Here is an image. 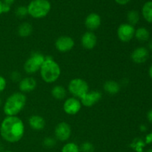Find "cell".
<instances>
[{
  "label": "cell",
  "mask_w": 152,
  "mask_h": 152,
  "mask_svg": "<svg viewBox=\"0 0 152 152\" xmlns=\"http://www.w3.org/2000/svg\"><path fill=\"white\" fill-rule=\"evenodd\" d=\"M147 118H148V121L152 123V110H150L148 112V114H147Z\"/></svg>",
  "instance_id": "33"
},
{
  "label": "cell",
  "mask_w": 152,
  "mask_h": 152,
  "mask_svg": "<svg viewBox=\"0 0 152 152\" xmlns=\"http://www.w3.org/2000/svg\"><path fill=\"white\" fill-rule=\"evenodd\" d=\"M146 144L140 138H136L130 144V147L136 152H143V148Z\"/></svg>",
  "instance_id": "22"
},
{
  "label": "cell",
  "mask_w": 152,
  "mask_h": 152,
  "mask_svg": "<svg viewBox=\"0 0 152 152\" xmlns=\"http://www.w3.org/2000/svg\"><path fill=\"white\" fill-rule=\"evenodd\" d=\"M103 88L107 94L110 95H115L120 91V86L114 80H108L103 85Z\"/></svg>",
  "instance_id": "17"
},
{
  "label": "cell",
  "mask_w": 152,
  "mask_h": 152,
  "mask_svg": "<svg viewBox=\"0 0 152 152\" xmlns=\"http://www.w3.org/2000/svg\"><path fill=\"white\" fill-rule=\"evenodd\" d=\"M68 89L74 97L81 99L89 91V86L86 80L75 78L69 82Z\"/></svg>",
  "instance_id": "5"
},
{
  "label": "cell",
  "mask_w": 152,
  "mask_h": 152,
  "mask_svg": "<svg viewBox=\"0 0 152 152\" xmlns=\"http://www.w3.org/2000/svg\"><path fill=\"white\" fill-rule=\"evenodd\" d=\"M80 151L82 152H94V146L90 142H85L81 145L80 148Z\"/></svg>",
  "instance_id": "26"
},
{
  "label": "cell",
  "mask_w": 152,
  "mask_h": 152,
  "mask_svg": "<svg viewBox=\"0 0 152 152\" xmlns=\"http://www.w3.org/2000/svg\"><path fill=\"white\" fill-rule=\"evenodd\" d=\"M128 23L132 25H135L140 20V15L137 10H130L127 13Z\"/></svg>",
  "instance_id": "23"
},
{
  "label": "cell",
  "mask_w": 152,
  "mask_h": 152,
  "mask_svg": "<svg viewBox=\"0 0 152 152\" xmlns=\"http://www.w3.org/2000/svg\"><path fill=\"white\" fill-rule=\"evenodd\" d=\"M10 10V5H8V4H6L4 3H3V13H8Z\"/></svg>",
  "instance_id": "31"
},
{
  "label": "cell",
  "mask_w": 152,
  "mask_h": 152,
  "mask_svg": "<svg viewBox=\"0 0 152 152\" xmlns=\"http://www.w3.org/2000/svg\"><path fill=\"white\" fill-rule=\"evenodd\" d=\"M148 47H149V48L152 50V39L151 40L149 41V42H148Z\"/></svg>",
  "instance_id": "37"
},
{
  "label": "cell",
  "mask_w": 152,
  "mask_h": 152,
  "mask_svg": "<svg viewBox=\"0 0 152 152\" xmlns=\"http://www.w3.org/2000/svg\"><path fill=\"white\" fill-rule=\"evenodd\" d=\"M61 152H80V147L74 142H68L63 145Z\"/></svg>",
  "instance_id": "24"
},
{
  "label": "cell",
  "mask_w": 152,
  "mask_h": 152,
  "mask_svg": "<svg viewBox=\"0 0 152 152\" xmlns=\"http://www.w3.org/2000/svg\"><path fill=\"white\" fill-rule=\"evenodd\" d=\"M134 37L140 42H143L148 41L150 37V34L145 28H139L135 31Z\"/></svg>",
  "instance_id": "21"
},
{
  "label": "cell",
  "mask_w": 152,
  "mask_h": 152,
  "mask_svg": "<svg viewBox=\"0 0 152 152\" xmlns=\"http://www.w3.org/2000/svg\"><path fill=\"white\" fill-rule=\"evenodd\" d=\"M142 13L144 19L152 23V1H147L144 4L142 9Z\"/></svg>",
  "instance_id": "20"
},
{
  "label": "cell",
  "mask_w": 152,
  "mask_h": 152,
  "mask_svg": "<svg viewBox=\"0 0 152 152\" xmlns=\"http://www.w3.org/2000/svg\"><path fill=\"white\" fill-rule=\"evenodd\" d=\"M25 134V125L17 116H6L0 125V135L4 141L15 143L21 140Z\"/></svg>",
  "instance_id": "1"
},
{
  "label": "cell",
  "mask_w": 152,
  "mask_h": 152,
  "mask_svg": "<svg viewBox=\"0 0 152 152\" xmlns=\"http://www.w3.org/2000/svg\"><path fill=\"white\" fill-rule=\"evenodd\" d=\"M7 86V81L3 76L0 75V93L4 91Z\"/></svg>",
  "instance_id": "29"
},
{
  "label": "cell",
  "mask_w": 152,
  "mask_h": 152,
  "mask_svg": "<svg viewBox=\"0 0 152 152\" xmlns=\"http://www.w3.org/2000/svg\"><path fill=\"white\" fill-rule=\"evenodd\" d=\"M82 108V103L80 100L75 97L68 98L64 102L63 110L65 114L68 115H76L80 112Z\"/></svg>",
  "instance_id": "9"
},
{
  "label": "cell",
  "mask_w": 152,
  "mask_h": 152,
  "mask_svg": "<svg viewBox=\"0 0 152 152\" xmlns=\"http://www.w3.org/2000/svg\"><path fill=\"white\" fill-rule=\"evenodd\" d=\"M55 47L59 52L66 53L72 50L74 47V40L68 36H61L56 39Z\"/></svg>",
  "instance_id": "10"
},
{
  "label": "cell",
  "mask_w": 152,
  "mask_h": 152,
  "mask_svg": "<svg viewBox=\"0 0 152 152\" xmlns=\"http://www.w3.org/2000/svg\"><path fill=\"white\" fill-rule=\"evenodd\" d=\"M54 134L56 139L61 142L67 141L71 135V128L66 122H61L56 125L54 130Z\"/></svg>",
  "instance_id": "8"
},
{
  "label": "cell",
  "mask_w": 152,
  "mask_h": 152,
  "mask_svg": "<svg viewBox=\"0 0 152 152\" xmlns=\"http://www.w3.org/2000/svg\"><path fill=\"white\" fill-rule=\"evenodd\" d=\"M102 97V93L98 91H88L83 98L81 99L80 102H81L82 105L84 106L88 107V108H91V107L94 106L95 104L97 103L101 100Z\"/></svg>",
  "instance_id": "11"
},
{
  "label": "cell",
  "mask_w": 152,
  "mask_h": 152,
  "mask_svg": "<svg viewBox=\"0 0 152 152\" xmlns=\"http://www.w3.org/2000/svg\"><path fill=\"white\" fill-rule=\"evenodd\" d=\"M149 75H150V77H151V78L152 79V65L150 67V68H149Z\"/></svg>",
  "instance_id": "38"
},
{
  "label": "cell",
  "mask_w": 152,
  "mask_h": 152,
  "mask_svg": "<svg viewBox=\"0 0 152 152\" xmlns=\"http://www.w3.org/2000/svg\"><path fill=\"white\" fill-rule=\"evenodd\" d=\"M101 17L99 14L96 13H91L86 16L85 19V25L89 31L93 32L95 30L98 29L101 25Z\"/></svg>",
  "instance_id": "13"
},
{
  "label": "cell",
  "mask_w": 152,
  "mask_h": 152,
  "mask_svg": "<svg viewBox=\"0 0 152 152\" xmlns=\"http://www.w3.org/2000/svg\"><path fill=\"white\" fill-rule=\"evenodd\" d=\"M26 102L27 97L23 93L15 92L7 98L3 106V111L6 116H16L24 109Z\"/></svg>",
  "instance_id": "2"
},
{
  "label": "cell",
  "mask_w": 152,
  "mask_h": 152,
  "mask_svg": "<svg viewBox=\"0 0 152 152\" xmlns=\"http://www.w3.org/2000/svg\"><path fill=\"white\" fill-rule=\"evenodd\" d=\"M118 4H120V5H125V4H128L131 0H114Z\"/></svg>",
  "instance_id": "32"
},
{
  "label": "cell",
  "mask_w": 152,
  "mask_h": 152,
  "mask_svg": "<svg viewBox=\"0 0 152 152\" xmlns=\"http://www.w3.org/2000/svg\"><path fill=\"white\" fill-rule=\"evenodd\" d=\"M33 33V26L29 22H23L18 28V34L19 37H28Z\"/></svg>",
  "instance_id": "18"
},
{
  "label": "cell",
  "mask_w": 152,
  "mask_h": 152,
  "mask_svg": "<svg viewBox=\"0 0 152 152\" xmlns=\"http://www.w3.org/2000/svg\"><path fill=\"white\" fill-rule=\"evenodd\" d=\"M149 56L148 50L145 48L140 47L134 50L131 55L132 61L137 64H142L146 62Z\"/></svg>",
  "instance_id": "14"
},
{
  "label": "cell",
  "mask_w": 152,
  "mask_h": 152,
  "mask_svg": "<svg viewBox=\"0 0 152 152\" xmlns=\"http://www.w3.org/2000/svg\"><path fill=\"white\" fill-rule=\"evenodd\" d=\"M14 1L15 0H2V2L6 4H8V5H11L14 2Z\"/></svg>",
  "instance_id": "34"
},
{
  "label": "cell",
  "mask_w": 152,
  "mask_h": 152,
  "mask_svg": "<svg viewBox=\"0 0 152 152\" xmlns=\"http://www.w3.org/2000/svg\"><path fill=\"white\" fill-rule=\"evenodd\" d=\"M3 13V2L0 0V15Z\"/></svg>",
  "instance_id": "36"
},
{
  "label": "cell",
  "mask_w": 152,
  "mask_h": 152,
  "mask_svg": "<svg viewBox=\"0 0 152 152\" xmlns=\"http://www.w3.org/2000/svg\"><path fill=\"white\" fill-rule=\"evenodd\" d=\"M42 143H43V145H44L45 148H53V147L56 145V140L53 139V137H48L45 138Z\"/></svg>",
  "instance_id": "27"
},
{
  "label": "cell",
  "mask_w": 152,
  "mask_h": 152,
  "mask_svg": "<svg viewBox=\"0 0 152 152\" xmlns=\"http://www.w3.org/2000/svg\"><path fill=\"white\" fill-rule=\"evenodd\" d=\"M28 15L34 19H42L47 16L51 9V4L48 0H32L28 4Z\"/></svg>",
  "instance_id": "4"
},
{
  "label": "cell",
  "mask_w": 152,
  "mask_h": 152,
  "mask_svg": "<svg viewBox=\"0 0 152 152\" xmlns=\"http://www.w3.org/2000/svg\"><path fill=\"white\" fill-rule=\"evenodd\" d=\"M10 79L12 80V81L13 82H20L21 79V74L19 71H14L10 74Z\"/></svg>",
  "instance_id": "28"
},
{
  "label": "cell",
  "mask_w": 152,
  "mask_h": 152,
  "mask_svg": "<svg viewBox=\"0 0 152 152\" xmlns=\"http://www.w3.org/2000/svg\"><path fill=\"white\" fill-rule=\"evenodd\" d=\"M3 152H12V151H3Z\"/></svg>",
  "instance_id": "42"
},
{
  "label": "cell",
  "mask_w": 152,
  "mask_h": 152,
  "mask_svg": "<svg viewBox=\"0 0 152 152\" xmlns=\"http://www.w3.org/2000/svg\"><path fill=\"white\" fill-rule=\"evenodd\" d=\"M96 42H97V38L94 33L92 31H87L82 36V46L86 50H92L93 48H94Z\"/></svg>",
  "instance_id": "12"
},
{
  "label": "cell",
  "mask_w": 152,
  "mask_h": 152,
  "mask_svg": "<svg viewBox=\"0 0 152 152\" xmlns=\"http://www.w3.org/2000/svg\"><path fill=\"white\" fill-rule=\"evenodd\" d=\"M147 152H152V149H150V150H148V151H147Z\"/></svg>",
  "instance_id": "41"
},
{
  "label": "cell",
  "mask_w": 152,
  "mask_h": 152,
  "mask_svg": "<svg viewBox=\"0 0 152 152\" xmlns=\"http://www.w3.org/2000/svg\"><path fill=\"white\" fill-rule=\"evenodd\" d=\"M28 123L29 126L33 130L42 131L45 127V120L42 117L39 115H32L30 117L28 120Z\"/></svg>",
  "instance_id": "16"
},
{
  "label": "cell",
  "mask_w": 152,
  "mask_h": 152,
  "mask_svg": "<svg viewBox=\"0 0 152 152\" xmlns=\"http://www.w3.org/2000/svg\"><path fill=\"white\" fill-rule=\"evenodd\" d=\"M37 80L31 77L22 79L19 83V90L22 93H28L33 91L37 87Z\"/></svg>",
  "instance_id": "15"
},
{
  "label": "cell",
  "mask_w": 152,
  "mask_h": 152,
  "mask_svg": "<svg viewBox=\"0 0 152 152\" xmlns=\"http://www.w3.org/2000/svg\"><path fill=\"white\" fill-rule=\"evenodd\" d=\"M51 95L54 99L57 100H62L66 97L67 91L63 86L58 85L53 87L51 90Z\"/></svg>",
  "instance_id": "19"
},
{
  "label": "cell",
  "mask_w": 152,
  "mask_h": 152,
  "mask_svg": "<svg viewBox=\"0 0 152 152\" xmlns=\"http://www.w3.org/2000/svg\"><path fill=\"white\" fill-rule=\"evenodd\" d=\"M39 71L42 79L46 83H55L61 74L60 66L50 56H45V60Z\"/></svg>",
  "instance_id": "3"
},
{
  "label": "cell",
  "mask_w": 152,
  "mask_h": 152,
  "mask_svg": "<svg viewBox=\"0 0 152 152\" xmlns=\"http://www.w3.org/2000/svg\"><path fill=\"white\" fill-rule=\"evenodd\" d=\"M3 151V146L1 143H0V152Z\"/></svg>",
  "instance_id": "39"
},
{
  "label": "cell",
  "mask_w": 152,
  "mask_h": 152,
  "mask_svg": "<svg viewBox=\"0 0 152 152\" xmlns=\"http://www.w3.org/2000/svg\"><path fill=\"white\" fill-rule=\"evenodd\" d=\"M15 14L18 18H25L27 15H28V8L25 6H19L15 10Z\"/></svg>",
  "instance_id": "25"
},
{
  "label": "cell",
  "mask_w": 152,
  "mask_h": 152,
  "mask_svg": "<svg viewBox=\"0 0 152 152\" xmlns=\"http://www.w3.org/2000/svg\"><path fill=\"white\" fill-rule=\"evenodd\" d=\"M45 60V56L40 52H34L25 61L24 70L28 74H33L39 71Z\"/></svg>",
  "instance_id": "6"
},
{
  "label": "cell",
  "mask_w": 152,
  "mask_h": 152,
  "mask_svg": "<svg viewBox=\"0 0 152 152\" xmlns=\"http://www.w3.org/2000/svg\"><path fill=\"white\" fill-rule=\"evenodd\" d=\"M1 102H1V97H0V106L1 105Z\"/></svg>",
  "instance_id": "40"
},
{
  "label": "cell",
  "mask_w": 152,
  "mask_h": 152,
  "mask_svg": "<svg viewBox=\"0 0 152 152\" xmlns=\"http://www.w3.org/2000/svg\"><path fill=\"white\" fill-rule=\"evenodd\" d=\"M140 129L141 132H145V131H146L147 128H146V126H145V125H141L140 128Z\"/></svg>",
  "instance_id": "35"
},
{
  "label": "cell",
  "mask_w": 152,
  "mask_h": 152,
  "mask_svg": "<svg viewBox=\"0 0 152 152\" xmlns=\"http://www.w3.org/2000/svg\"><path fill=\"white\" fill-rule=\"evenodd\" d=\"M117 34L120 41L123 42H129L134 37V27L129 23H123L117 28Z\"/></svg>",
  "instance_id": "7"
},
{
  "label": "cell",
  "mask_w": 152,
  "mask_h": 152,
  "mask_svg": "<svg viewBox=\"0 0 152 152\" xmlns=\"http://www.w3.org/2000/svg\"><path fill=\"white\" fill-rule=\"evenodd\" d=\"M145 144H151L152 143V132L151 133L147 134V136L145 137Z\"/></svg>",
  "instance_id": "30"
}]
</instances>
